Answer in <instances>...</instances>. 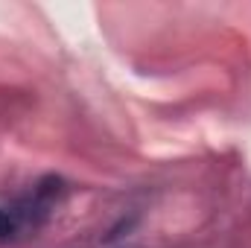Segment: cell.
Masks as SVG:
<instances>
[{
    "label": "cell",
    "instance_id": "1",
    "mask_svg": "<svg viewBox=\"0 0 251 248\" xmlns=\"http://www.w3.org/2000/svg\"><path fill=\"white\" fill-rule=\"evenodd\" d=\"M18 231H24L18 210H15V207H0V240H9V237H15Z\"/></svg>",
    "mask_w": 251,
    "mask_h": 248
}]
</instances>
